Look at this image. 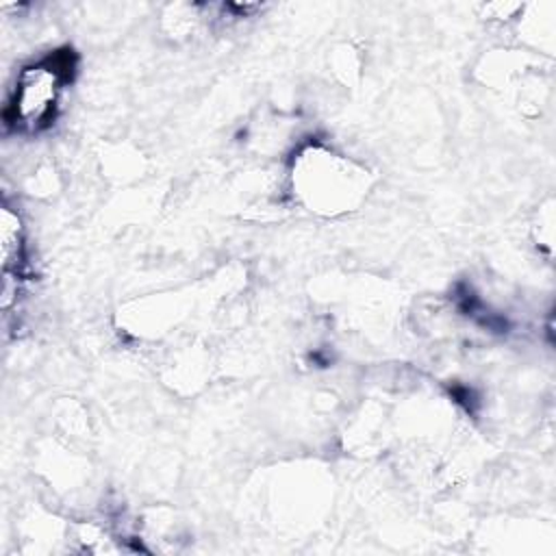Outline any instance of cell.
I'll return each mask as SVG.
<instances>
[{
  "mask_svg": "<svg viewBox=\"0 0 556 556\" xmlns=\"http://www.w3.org/2000/svg\"><path fill=\"white\" fill-rule=\"evenodd\" d=\"M59 85H61V78H59V70L54 67L37 65V67L24 70L15 89V100H13L15 122L20 119V124L28 128H37L39 124H43L54 109Z\"/></svg>",
  "mask_w": 556,
  "mask_h": 556,
  "instance_id": "obj_1",
  "label": "cell"
}]
</instances>
